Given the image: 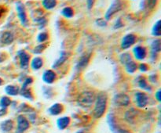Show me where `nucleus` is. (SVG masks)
Wrapping results in <instances>:
<instances>
[{
  "label": "nucleus",
  "instance_id": "1",
  "mask_svg": "<svg viewBox=\"0 0 161 133\" xmlns=\"http://www.w3.org/2000/svg\"><path fill=\"white\" fill-rule=\"evenodd\" d=\"M107 105V95L104 92L98 94L96 100L95 107L94 110V115L95 118H100L103 116Z\"/></svg>",
  "mask_w": 161,
  "mask_h": 133
},
{
  "label": "nucleus",
  "instance_id": "2",
  "mask_svg": "<svg viewBox=\"0 0 161 133\" xmlns=\"http://www.w3.org/2000/svg\"><path fill=\"white\" fill-rule=\"evenodd\" d=\"M94 100H95V96H94V92L86 91V92H82L79 95L77 103H78V105L80 106L85 108V109H87V108H90L92 106Z\"/></svg>",
  "mask_w": 161,
  "mask_h": 133
},
{
  "label": "nucleus",
  "instance_id": "3",
  "mask_svg": "<svg viewBox=\"0 0 161 133\" xmlns=\"http://www.w3.org/2000/svg\"><path fill=\"white\" fill-rule=\"evenodd\" d=\"M107 121H108V125H109L110 130H111L113 133H130L127 130L120 128V127L116 124L115 117L113 114H108V117H107Z\"/></svg>",
  "mask_w": 161,
  "mask_h": 133
},
{
  "label": "nucleus",
  "instance_id": "4",
  "mask_svg": "<svg viewBox=\"0 0 161 133\" xmlns=\"http://www.w3.org/2000/svg\"><path fill=\"white\" fill-rule=\"evenodd\" d=\"M113 101H114V103L116 106H127L130 103V98L126 94L119 93L115 95L114 99H113Z\"/></svg>",
  "mask_w": 161,
  "mask_h": 133
},
{
  "label": "nucleus",
  "instance_id": "5",
  "mask_svg": "<svg viewBox=\"0 0 161 133\" xmlns=\"http://www.w3.org/2000/svg\"><path fill=\"white\" fill-rule=\"evenodd\" d=\"M121 9H122V4H121V3L119 0H116L112 4V6H110L109 9L106 12V14H105V18H106V20H109L116 12L119 11Z\"/></svg>",
  "mask_w": 161,
  "mask_h": 133
},
{
  "label": "nucleus",
  "instance_id": "6",
  "mask_svg": "<svg viewBox=\"0 0 161 133\" xmlns=\"http://www.w3.org/2000/svg\"><path fill=\"white\" fill-rule=\"evenodd\" d=\"M32 78H28L26 80H25V83L23 84V86H22L21 89L20 91V93L22 96L25 97L27 99H29V100H33V96H32V94H31V91L28 89V84H31L32 83Z\"/></svg>",
  "mask_w": 161,
  "mask_h": 133
},
{
  "label": "nucleus",
  "instance_id": "7",
  "mask_svg": "<svg viewBox=\"0 0 161 133\" xmlns=\"http://www.w3.org/2000/svg\"><path fill=\"white\" fill-rule=\"evenodd\" d=\"M29 128V122L24 116L20 115L17 117V133H23Z\"/></svg>",
  "mask_w": 161,
  "mask_h": 133
},
{
  "label": "nucleus",
  "instance_id": "8",
  "mask_svg": "<svg viewBox=\"0 0 161 133\" xmlns=\"http://www.w3.org/2000/svg\"><path fill=\"white\" fill-rule=\"evenodd\" d=\"M136 41V37L135 35L132 34H127L126 36H124V38H123L122 42H121V48L123 49H127L130 48L132 45H134Z\"/></svg>",
  "mask_w": 161,
  "mask_h": 133
},
{
  "label": "nucleus",
  "instance_id": "9",
  "mask_svg": "<svg viewBox=\"0 0 161 133\" xmlns=\"http://www.w3.org/2000/svg\"><path fill=\"white\" fill-rule=\"evenodd\" d=\"M17 11L22 25H25H25L27 24V22H28V20H27L26 13H25V6H24V5L22 4L21 3H20V2L17 3Z\"/></svg>",
  "mask_w": 161,
  "mask_h": 133
},
{
  "label": "nucleus",
  "instance_id": "10",
  "mask_svg": "<svg viewBox=\"0 0 161 133\" xmlns=\"http://www.w3.org/2000/svg\"><path fill=\"white\" fill-rule=\"evenodd\" d=\"M18 56L20 58V67L23 69H26L28 66L30 56H28L26 52L24 50H20L18 52Z\"/></svg>",
  "mask_w": 161,
  "mask_h": 133
},
{
  "label": "nucleus",
  "instance_id": "11",
  "mask_svg": "<svg viewBox=\"0 0 161 133\" xmlns=\"http://www.w3.org/2000/svg\"><path fill=\"white\" fill-rule=\"evenodd\" d=\"M136 100H137V105L139 107L142 108L147 105L148 103V97L147 95L142 92H138L136 94Z\"/></svg>",
  "mask_w": 161,
  "mask_h": 133
},
{
  "label": "nucleus",
  "instance_id": "12",
  "mask_svg": "<svg viewBox=\"0 0 161 133\" xmlns=\"http://www.w3.org/2000/svg\"><path fill=\"white\" fill-rule=\"evenodd\" d=\"M56 78V74L51 70H46L42 75V80L45 81L46 83L48 84H51L53 82V81Z\"/></svg>",
  "mask_w": 161,
  "mask_h": 133
},
{
  "label": "nucleus",
  "instance_id": "13",
  "mask_svg": "<svg viewBox=\"0 0 161 133\" xmlns=\"http://www.w3.org/2000/svg\"><path fill=\"white\" fill-rule=\"evenodd\" d=\"M14 35L11 32L9 31H6V32H3L2 34L1 37H0V40L3 42V44H6V45H9V44L12 43L14 42Z\"/></svg>",
  "mask_w": 161,
  "mask_h": 133
},
{
  "label": "nucleus",
  "instance_id": "14",
  "mask_svg": "<svg viewBox=\"0 0 161 133\" xmlns=\"http://www.w3.org/2000/svg\"><path fill=\"white\" fill-rule=\"evenodd\" d=\"M134 54L138 59H143L146 56V49L144 47L137 46L134 49Z\"/></svg>",
  "mask_w": 161,
  "mask_h": 133
},
{
  "label": "nucleus",
  "instance_id": "15",
  "mask_svg": "<svg viewBox=\"0 0 161 133\" xmlns=\"http://www.w3.org/2000/svg\"><path fill=\"white\" fill-rule=\"evenodd\" d=\"M63 111V106L60 103H55L49 108V112L52 115H58Z\"/></svg>",
  "mask_w": 161,
  "mask_h": 133
},
{
  "label": "nucleus",
  "instance_id": "16",
  "mask_svg": "<svg viewBox=\"0 0 161 133\" xmlns=\"http://www.w3.org/2000/svg\"><path fill=\"white\" fill-rule=\"evenodd\" d=\"M69 123H70V118L68 117H61L57 121V125H58V127L59 129H64L65 128H67L69 126Z\"/></svg>",
  "mask_w": 161,
  "mask_h": 133
},
{
  "label": "nucleus",
  "instance_id": "17",
  "mask_svg": "<svg viewBox=\"0 0 161 133\" xmlns=\"http://www.w3.org/2000/svg\"><path fill=\"white\" fill-rule=\"evenodd\" d=\"M14 128V122L11 120H6L1 124V129L4 132H9Z\"/></svg>",
  "mask_w": 161,
  "mask_h": 133
},
{
  "label": "nucleus",
  "instance_id": "18",
  "mask_svg": "<svg viewBox=\"0 0 161 133\" xmlns=\"http://www.w3.org/2000/svg\"><path fill=\"white\" fill-rule=\"evenodd\" d=\"M68 57H69V56H68L67 53H65V52H61V56L59 57V59H57V60L55 61L54 64H53V67L57 68V67H60L61 65H62V64L65 62L66 59H68Z\"/></svg>",
  "mask_w": 161,
  "mask_h": 133
},
{
  "label": "nucleus",
  "instance_id": "19",
  "mask_svg": "<svg viewBox=\"0 0 161 133\" xmlns=\"http://www.w3.org/2000/svg\"><path fill=\"white\" fill-rule=\"evenodd\" d=\"M90 54L89 55H85V56H82L81 59H80L78 63V65H77V68L78 69H83L86 67L88 64L90 59Z\"/></svg>",
  "mask_w": 161,
  "mask_h": 133
},
{
  "label": "nucleus",
  "instance_id": "20",
  "mask_svg": "<svg viewBox=\"0 0 161 133\" xmlns=\"http://www.w3.org/2000/svg\"><path fill=\"white\" fill-rule=\"evenodd\" d=\"M6 92L8 95H17V94L20 92V89L17 86H14V85H8L6 87Z\"/></svg>",
  "mask_w": 161,
  "mask_h": 133
},
{
  "label": "nucleus",
  "instance_id": "21",
  "mask_svg": "<svg viewBox=\"0 0 161 133\" xmlns=\"http://www.w3.org/2000/svg\"><path fill=\"white\" fill-rule=\"evenodd\" d=\"M137 112H138V111L135 110V109H131L130 110L127 111L125 116L126 120H127L129 123H133L134 120H135V117H136Z\"/></svg>",
  "mask_w": 161,
  "mask_h": 133
},
{
  "label": "nucleus",
  "instance_id": "22",
  "mask_svg": "<svg viewBox=\"0 0 161 133\" xmlns=\"http://www.w3.org/2000/svg\"><path fill=\"white\" fill-rule=\"evenodd\" d=\"M42 64H43L42 59H41L40 57H36L32 59V61H31V66L34 70H39V68L42 67Z\"/></svg>",
  "mask_w": 161,
  "mask_h": 133
},
{
  "label": "nucleus",
  "instance_id": "23",
  "mask_svg": "<svg viewBox=\"0 0 161 133\" xmlns=\"http://www.w3.org/2000/svg\"><path fill=\"white\" fill-rule=\"evenodd\" d=\"M57 5L56 0H43L42 1V6L45 9H51L54 8Z\"/></svg>",
  "mask_w": 161,
  "mask_h": 133
},
{
  "label": "nucleus",
  "instance_id": "24",
  "mask_svg": "<svg viewBox=\"0 0 161 133\" xmlns=\"http://www.w3.org/2000/svg\"><path fill=\"white\" fill-rule=\"evenodd\" d=\"M151 48L153 53H159L161 50V43L160 39H157V40L153 41V42L152 43L151 45Z\"/></svg>",
  "mask_w": 161,
  "mask_h": 133
},
{
  "label": "nucleus",
  "instance_id": "25",
  "mask_svg": "<svg viewBox=\"0 0 161 133\" xmlns=\"http://www.w3.org/2000/svg\"><path fill=\"white\" fill-rule=\"evenodd\" d=\"M126 70L128 73H134L137 70V64L133 60L129 62L125 65Z\"/></svg>",
  "mask_w": 161,
  "mask_h": 133
},
{
  "label": "nucleus",
  "instance_id": "26",
  "mask_svg": "<svg viewBox=\"0 0 161 133\" xmlns=\"http://www.w3.org/2000/svg\"><path fill=\"white\" fill-rule=\"evenodd\" d=\"M160 25H161V21L158 20L157 23H155V25L153 26V34L155 36H160L161 35V31H160Z\"/></svg>",
  "mask_w": 161,
  "mask_h": 133
},
{
  "label": "nucleus",
  "instance_id": "27",
  "mask_svg": "<svg viewBox=\"0 0 161 133\" xmlns=\"http://www.w3.org/2000/svg\"><path fill=\"white\" fill-rule=\"evenodd\" d=\"M120 61L123 64L126 65L129 62L132 61V58L129 53H124L120 56Z\"/></svg>",
  "mask_w": 161,
  "mask_h": 133
},
{
  "label": "nucleus",
  "instance_id": "28",
  "mask_svg": "<svg viewBox=\"0 0 161 133\" xmlns=\"http://www.w3.org/2000/svg\"><path fill=\"white\" fill-rule=\"evenodd\" d=\"M61 13H62L63 16H64V17H67V18H70V17H72L74 14L73 10H72V8L70 7L64 8Z\"/></svg>",
  "mask_w": 161,
  "mask_h": 133
},
{
  "label": "nucleus",
  "instance_id": "29",
  "mask_svg": "<svg viewBox=\"0 0 161 133\" xmlns=\"http://www.w3.org/2000/svg\"><path fill=\"white\" fill-rule=\"evenodd\" d=\"M11 103V100H9L8 97H3L0 100V106H2L3 108H6L8 106H9Z\"/></svg>",
  "mask_w": 161,
  "mask_h": 133
},
{
  "label": "nucleus",
  "instance_id": "30",
  "mask_svg": "<svg viewBox=\"0 0 161 133\" xmlns=\"http://www.w3.org/2000/svg\"><path fill=\"white\" fill-rule=\"evenodd\" d=\"M138 84H139V86L142 88V89L147 91H151L150 86L147 84V82H146V81L144 79V78H142V79H141L139 81H138Z\"/></svg>",
  "mask_w": 161,
  "mask_h": 133
},
{
  "label": "nucleus",
  "instance_id": "31",
  "mask_svg": "<svg viewBox=\"0 0 161 133\" xmlns=\"http://www.w3.org/2000/svg\"><path fill=\"white\" fill-rule=\"evenodd\" d=\"M46 47H47V45H44V44H41V45H38L37 47H36V48H35L33 53H36V54H39V53H41L44 49H45Z\"/></svg>",
  "mask_w": 161,
  "mask_h": 133
},
{
  "label": "nucleus",
  "instance_id": "32",
  "mask_svg": "<svg viewBox=\"0 0 161 133\" xmlns=\"http://www.w3.org/2000/svg\"><path fill=\"white\" fill-rule=\"evenodd\" d=\"M47 38H48V34L46 32H42L38 35V41L39 42H45Z\"/></svg>",
  "mask_w": 161,
  "mask_h": 133
},
{
  "label": "nucleus",
  "instance_id": "33",
  "mask_svg": "<svg viewBox=\"0 0 161 133\" xmlns=\"http://www.w3.org/2000/svg\"><path fill=\"white\" fill-rule=\"evenodd\" d=\"M96 23H97V24L100 27L106 26V21H105L104 19H97V20H96Z\"/></svg>",
  "mask_w": 161,
  "mask_h": 133
},
{
  "label": "nucleus",
  "instance_id": "34",
  "mask_svg": "<svg viewBox=\"0 0 161 133\" xmlns=\"http://www.w3.org/2000/svg\"><path fill=\"white\" fill-rule=\"evenodd\" d=\"M147 2H148V6H149L150 9H153V8L157 5V0H147Z\"/></svg>",
  "mask_w": 161,
  "mask_h": 133
},
{
  "label": "nucleus",
  "instance_id": "35",
  "mask_svg": "<svg viewBox=\"0 0 161 133\" xmlns=\"http://www.w3.org/2000/svg\"><path fill=\"white\" fill-rule=\"evenodd\" d=\"M139 69H140V70H141V71H146V70H148V67H147V65H146V64H140V66H139Z\"/></svg>",
  "mask_w": 161,
  "mask_h": 133
},
{
  "label": "nucleus",
  "instance_id": "36",
  "mask_svg": "<svg viewBox=\"0 0 161 133\" xmlns=\"http://www.w3.org/2000/svg\"><path fill=\"white\" fill-rule=\"evenodd\" d=\"M94 0H87V7L88 9H91L93 6V4H94Z\"/></svg>",
  "mask_w": 161,
  "mask_h": 133
},
{
  "label": "nucleus",
  "instance_id": "37",
  "mask_svg": "<svg viewBox=\"0 0 161 133\" xmlns=\"http://www.w3.org/2000/svg\"><path fill=\"white\" fill-rule=\"evenodd\" d=\"M160 95H161V91L159 90L158 92H157V93H156V98H157V100H158V101H160V100H161Z\"/></svg>",
  "mask_w": 161,
  "mask_h": 133
},
{
  "label": "nucleus",
  "instance_id": "38",
  "mask_svg": "<svg viewBox=\"0 0 161 133\" xmlns=\"http://www.w3.org/2000/svg\"><path fill=\"white\" fill-rule=\"evenodd\" d=\"M6 108H3L2 110H0V116L4 115V114H6Z\"/></svg>",
  "mask_w": 161,
  "mask_h": 133
},
{
  "label": "nucleus",
  "instance_id": "39",
  "mask_svg": "<svg viewBox=\"0 0 161 133\" xmlns=\"http://www.w3.org/2000/svg\"><path fill=\"white\" fill-rule=\"evenodd\" d=\"M2 84V79L0 78V84Z\"/></svg>",
  "mask_w": 161,
  "mask_h": 133
},
{
  "label": "nucleus",
  "instance_id": "40",
  "mask_svg": "<svg viewBox=\"0 0 161 133\" xmlns=\"http://www.w3.org/2000/svg\"><path fill=\"white\" fill-rule=\"evenodd\" d=\"M77 133H83V131H79V132H77Z\"/></svg>",
  "mask_w": 161,
  "mask_h": 133
},
{
  "label": "nucleus",
  "instance_id": "41",
  "mask_svg": "<svg viewBox=\"0 0 161 133\" xmlns=\"http://www.w3.org/2000/svg\"><path fill=\"white\" fill-rule=\"evenodd\" d=\"M0 17H1V12H0Z\"/></svg>",
  "mask_w": 161,
  "mask_h": 133
}]
</instances>
